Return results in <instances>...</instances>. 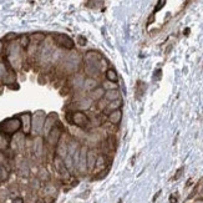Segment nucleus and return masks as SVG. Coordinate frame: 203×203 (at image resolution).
<instances>
[{
    "mask_svg": "<svg viewBox=\"0 0 203 203\" xmlns=\"http://www.w3.org/2000/svg\"><path fill=\"white\" fill-rule=\"evenodd\" d=\"M21 120V130L25 136H29L31 133V127H32V116L30 112H25L20 116Z\"/></svg>",
    "mask_w": 203,
    "mask_h": 203,
    "instance_id": "obj_7",
    "label": "nucleus"
},
{
    "mask_svg": "<svg viewBox=\"0 0 203 203\" xmlns=\"http://www.w3.org/2000/svg\"><path fill=\"white\" fill-rule=\"evenodd\" d=\"M62 135H64L62 126L57 122V123L54 126V127H53V130L47 133V136L45 137V138H46V142H47V145H49V146H51V147H56V146H57V143H59V141L61 140Z\"/></svg>",
    "mask_w": 203,
    "mask_h": 203,
    "instance_id": "obj_4",
    "label": "nucleus"
},
{
    "mask_svg": "<svg viewBox=\"0 0 203 203\" xmlns=\"http://www.w3.org/2000/svg\"><path fill=\"white\" fill-rule=\"evenodd\" d=\"M5 162H6V157L4 156L3 152H0V166H3Z\"/></svg>",
    "mask_w": 203,
    "mask_h": 203,
    "instance_id": "obj_31",
    "label": "nucleus"
},
{
    "mask_svg": "<svg viewBox=\"0 0 203 203\" xmlns=\"http://www.w3.org/2000/svg\"><path fill=\"white\" fill-rule=\"evenodd\" d=\"M159 194H161V191H158V192H157V194H155V197H153V201H156V199L158 198V196H159Z\"/></svg>",
    "mask_w": 203,
    "mask_h": 203,
    "instance_id": "obj_34",
    "label": "nucleus"
},
{
    "mask_svg": "<svg viewBox=\"0 0 203 203\" xmlns=\"http://www.w3.org/2000/svg\"><path fill=\"white\" fill-rule=\"evenodd\" d=\"M44 152V141L40 136H36L35 141H34V153L38 157H40Z\"/></svg>",
    "mask_w": 203,
    "mask_h": 203,
    "instance_id": "obj_15",
    "label": "nucleus"
},
{
    "mask_svg": "<svg viewBox=\"0 0 203 203\" xmlns=\"http://www.w3.org/2000/svg\"><path fill=\"white\" fill-rule=\"evenodd\" d=\"M166 2L167 0H158V3H157V5H156V8H155V13H157V11H159L162 8L165 6V4H166Z\"/></svg>",
    "mask_w": 203,
    "mask_h": 203,
    "instance_id": "obj_26",
    "label": "nucleus"
},
{
    "mask_svg": "<svg viewBox=\"0 0 203 203\" xmlns=\"http://www.w3.org/2000/svg\"><path fill=\"white\" fill-rule=\"evenodd\" d=\"M183 170H184V168H183V167H181L180 170L176 172V174H174V177H173V181H176V180H178V178H180V177L182 176V173H183Z\"/></svg>",
    "mask_w": 203,
    "mask_h": 203,
    "instance_id": "obj_29",
    "label": "nucleus"
},
{
    "mask_svg": "<svg viewBox=\"0 0 203 203\" xmlns=\"http://www.w3.org/2000/svg\"><path fill=\"white\" fill-rule=\"evenodd\" d=\"M107 157L108 156H105L102 153H98L97 156V159H96V165H95V168H94V173H100L106 170V167L110 166L111 162H107Z\"/></svg>",
    "mask_w": 203,
    "mask_h": 203,
    "instance_id": "obj_8",
    "label": "nucleus"
},
{
    "mask_svg": "<svg viewBox=\"0 0 203 203\" xmlns=\"http://www.w3.org/2000/svg\"><path fill=\"white\" fill-rule=\"evenodd\" d=\"M83 81H85V77H83L81 74H74L72 79H71V86H74L76 89H82Z\"/></svg>",
    "mask_w": 203,
    "mask_h": 203,
    "instance_id": "obj_17",
    "label": "nucleus"
},
{
    "mask_svg": "<svg viewBox=\"0 0 203 203\" xmlns=\"http://www.w3.org/2000/svg\"><path fill=\"white\" fill-rule=\"evenodd\" d=\"M105 92H106V90L100 85V86H97L96 89H94L92 91L89 92V97H90L92 101H96V102H97L98 100H101V98L105 97Z\"/></svg>",
    "mask_w": 203,
    "mask_h": 203,
    "instance_id": "obj_13",
    "label": "nucleus"
},
{
    "mask_svg": "<svg viewBox=\"0 0 203 203\" xmlns=\"http://www.w3.org/2000/svg\"><path fill=\"white\" fill-rule=\"evenodd\" d=\"M4 49H5V46H4V41H3V40H0V55H3Z\"/></svg>",
    "mask_w": 203,
    "mask_h": 203,
    "instance_id": "obj_32",
    "label": "nucleus"
},
{
    "mask_svg": "<svg viewBox=\"0 0 203 203\" xmlns=\"http://www.w3.org/2000/svg\"><path fill=\"white\" fill-rule=\"evenodd\" d=\"M97 156H98V153L96 152L95 148H89V151H87V168L90 171H94Z\"/></svg>",
    "mask_w": 203,
    "mask_h": 203,
    "instance_id": "obj_12",
    "label": "nucleus"
},
{
    "mask_svg": "<svg viewBox=\"0 0 203 203\" xmlns=\"http://www.w3.org/2000/svg\"><path fill=\"white\" fill-rule=\"evenodd\" d=\"M56 123H57V115L56 114H50L49 116H46V120L44 123V131H43L45 137L47 136V133L53 130V127Z\"/></svg>",
    "mask_w": 203,
    "mask_h": 203,
    "instance_id": "obj_9",
    "label": "nucleus"
},
{
    "mask_svg": "<svg viewBox=\"0 0 203 203\" xmlns=\"http://www.w3.org/2000/svg\"><path fill=\"white\" fill-rule=\"evenodd\" d=\"M13 203H24V199L21 197H16L13 199Z\"/></svg>",
    "mask_w": 203,
    "mask_h": 203,
    "instance_id": "obj_33",
    "label": "nucleus"
},
{
    "mask_svg": "<svg viewBox=\"0 0 203 203\" xmlns=\"http://www.w3.org/2000/svg\"><path fill=\"white\" fill-rule=\"evenodd\" d=\"M145 92H146V85L142 81H138L137 86H136V96H137V98H141L143 95H145Z\"/></svg>",
    "mask_w": 203,
    "mask_h": 203,
    "instance_id": "obj_23",
    "label": "nucleus"
},
{
    "mask_svg": "<svg viewBox=\"0 0 203 203\" xmlns=\"http://www.w3.org/2000/svg\"><path fill=\"white\" fill-rule=\"evenodd\" d=\"M121 106H122V100H116V101H112V102H108V106H107V110L106 111L111 112V111H115V110H121Z\"/></svg>",
    "mask_w": 203,
    "mask_h": 203,
    "instance_id": "obj_22",
    "label": "nucleus"
},
{
    "mask_svg": "<svg viewBox=\"0 0 203 203\" xmlns=\"http://www.w3.org/2000/svg\"><path fill=\"white\" fill-rule=\"evenodd\" d=\"M178 202V196H177V193H173L170 196V203H177Z\"/></svg>",
    "mask_w": 203,
    "mask_h": 203,
    "instance_id": "obj_30",
    "label": "nucleus"
},
{
    "mask_svg": "<svg viewBox=\"0 0 203 203\" xmlns=\"http://www.w3.org/2000/svg\"><path fill=\"white\" fill-rule=\"evenodd\" d=\"M46 120V115L43 111H38L34 114L32 116V127H31V133H34L35 136L43 133L44 131V123Z\"/></svg>",
    "mask_w": 203,
    "mask_h": 203,
    "instance_id": "obj_3",
    "label": "nucleus"
},
{
    "mask_svg": "<svg viewBox=\"0 0 203 203\" xmlns=\"http://www.w3.org/2000/svg\"><path fill=\"white\" fill-rule=\"evenodd\" d=\"M122 121V111L121 110H115V111H111L107 114V122L118 126Z\"/></svg>",
    "mask_w": 203,
    "mask_h": 203,
    "instance_id": "obj_10",
    "label": "nucleus"
},
{
    "mask_svg": "<svg viewBox=\"0 0 203 203\" xmlns=\"http://www.w3.org/2000/svg\"><path fill=\"white\" fill-rule=\"evenodd\" d=\"M10 146V140H9V136L5 133H2L0 132V152H3L5 150H8Z\"/></svg>",
    "mask_w": 203,
    "mask_h": 203,
    "instance_id": "obj_18",
    "label": "nucleus"
},
{
    "mask_svg": "<svg viewBox=\"0 0 203 203\" xmlns=\"http://www.w3.org/2000/svg\"><path fill=\"white\" fill-rule=\"evenodd\" d=\"M107 106H108V101H107L105 97L101 98V100H98L97 102H96V107H97L98 111H105V112H106Z\"/></svg>",
    "mask_w": 203,
    "mask_h": 203,
    "instance_id": "obj_24",
    "label": "nucleus"
},
{
    "mask_svg": "<svg viewBox=\"0 0 203 203\" xmlns=\"http://www.w3.org/2000/svg\"><path fill=\"white\" fill-rule=\"evenodd\" d=\"M77 44H79L80 46H85V45L87 44L86 38H83V36H79V38H77Z\"/></svg>",
    "mask_w": 203,
    "mask_h": 203,
    "instance_id": "obj_28",
    "label": "nucleus"
},
{
    "mask_svg": "<svg viewBox=\"0 0 203 203\" xmlns=\"http://www.w3.org/2000/svg\"><path fill=\"white\" fill-rule=\"evenodd\" d=\"M16 36H18L16 34L10 32V34H8V35L4 38V40H5V41H13V40H15V39H16Z\"/></svg>",
    "mask_w": 203,
    "mask_h": 203,
    "instance_id": "obj_27",
    "label": "nucleus"
},
{
    "mask_svg": "<svg viewBox=\"0 0 203 203\" xmlns=\"http://www.w3.org/2000/svg\"><path fill=\"white\" fill-rule=\"evenodd\" d=\"M45 34H43V32H35V34H32V35L30 36V40L31 41H34V44L35 45H39V44H41L43 41H45Z\"/></svg>",
    "mask_w": 203,
    "mask_h": 203,
    "instance_id": "obj_20",
    "label": "nucleus"
},
{
    "mask_svg": "<svg viewBox=\"0 0 203 203\" xmlns=\"http://www.w3.org/2000/svg\"><path fill=\"white\" fill-rule=\"evenodd\" d=\"M101 86H102V87H104V89L107 91V90H114V89H117V83L107 81V82H104Z\"/></svg>",
    "mask_w": 203,
    "mask_h": 203,
    "instance_id": "obj_25",
    "label": "nucleus"
},
{
    "mask_svg": "<svg viewBox=\"0 0 203 203\" xmlns=\"http://www.w3.org/2000/svg\"><path fill=\"white\" fill-rule=\"evenodd\" d=\"M21 130V120L20 117H10L4 120L2 123H0V132L5 133L8 136H11V135H15L16 132H19Z\"/></svg>",
    "mask_w": 203,
    "mask_h": 203,
    "instance_id": "obj_1",
    "label": "nucleus"
},
{
    "mask_svg": "<svg viewBox=\"0 0 203 203\" xmlns=\"http://www.w3.org/2000/svg\"><path fill=\"white\" fill-rule=\"evenodd\" d=\"M87 151L89 147L87 146H81L80 147V152H79V162L76 166V170L80 173H86L87 172Z\"/></svg>",
    "mask_w": 203,
    "mask_h": 203,
    "instance_id": "obj_6",
    "label": "nucleus"
},
{
    "mask_svg": "<svg viewBox=\"0 0 203 203\" xmlns=\"http://www.w3.org/2000/svg\"><path fill=\"white\" fill-rule=\"evenodd\" d=\"M105 98L108 102H112V101L120 100L121 98V92L118 91V89H114V90H107L105 92Z\"/></svg>",
    "mask_w": 203,
    "mask_h": 203,
    "instance_id": "obj_16",
    "label": "nucleus"
},
{
    "mask_svg": "<svg viewBox=\"0 0 203 203\" xmlns=\"http://www.w3.org/2000/svg\"><path fill=\"white\" fill-rule=\"evenodd\" d=\"M54 41H55V44L57 46H60L62 49H66V50H72L75 47V43H74V40L70 38V36H67L66 34H56V35L53 38Z\"/></svg>",
    "mask_w": 203,
    "mask_h": 203,
    "instance_id": "obj_5",
    "label": "nucleus"
},
{
    "mask_svg": "<svg viewBox=\"0 0 203 203\" xmlns=\"http://www.w3.org/2000/svg\"><path fill=\"white\" fill-rule=\"evenodd\" d=\"M118 203H122V199H120V201H118Z\"/></svg>",
    "mask_w": 203,
    "mask_h": 203,
    "instance_id": "obj_36",
    "label": "nucleus"
},
{
    "mask_svg": "<svg viewBox=\"0 0 203 203\" xmlns=\"http://www.w3.org/2000/svg\"><path fill=\"white\" fill-rule=\"evenodd\" d=\"M105 77L107 81L115 82V83H117V80H118V76H117V72L115 69H107L105 71Z\"/></svg>",
    "mask_w": 203,
    "mask_h": 203,
    "instance_id": "obj_19",
    "label": "nucleus"
},
{
    "mask_svg": "<svg viewBox=\"0 0 203 203\" xmlns=\"http://www.w3.org/2000/svg\"><path fill=\"white\" fill-rule=\"evenodd\" d=\"M201 194L203 196V186H202V188H201Z\"/></svg>",
    "mask_w": 203,
    "mask_h": 203,
    "instance_id": "obj_35",
    "label": "nucleus"
},
{
    "mask_svg": "<svg viewBox=\"0 0 203 203\" xmlns=\"http://www.w3.org/2000/svg\"><path fill=\"white\" fill-rule=\"evenodd\" d=\"M71 125H75L76 127L81 130L91 129V118L83 112V111H72L71 112Z\"/></svg>",
    "mask_w": 203,
    "mask_h": 203,
    "instance_id": "obj_2",
    "label": "nucleus"
},
{
    "mask_svg": "<svg viewBox=\"0 0 203 203\" xmlns=\"http://www.w3.org/2000/svg\"><path fill=\"white\" fill-rule=\"evenodd\" d=\"M31 44V40H30V36L29 35H21L19 38V46L21 49H28Z\"/></svg>",
    "mask_w": 203,
    "mask_h": 203,
    "instance_id": "obj_21",
    "label": "nucleus"
},
{
    "mask_svg": "<svg viewBox=\"0 0 203 203\" xmlns=\"http://www.w3.org/2000/svg\"><path fill=\"white\" fill-rule=\"evenodd\" d=\"M98 85V81L94 77H85V81H83V86H82V90L86 91V92H90L94 89H96Z\"/></svg>",
    "mask_w": 203,
    "mask_h": 203,
    "instance_id": "obj_14",
    "label": "nucleus"
},
{
    "mask_svg": "<svg viewBox=\"0 0 203 203\" xmlns=\"http://www.w3.org/2000/svg\"><path fill=\"white\" fill-rule=\"evenodd\" d=\"M75 106H76L75 111H83V110H89L92 106V100L89 96H85V97H82V98L76 101Z\"/></svg>",
    "mask_w": 203,
    "mask_h": 203,
    "instance_id": "obj_11",
    "label": "nucleus"
}]
</instances>
